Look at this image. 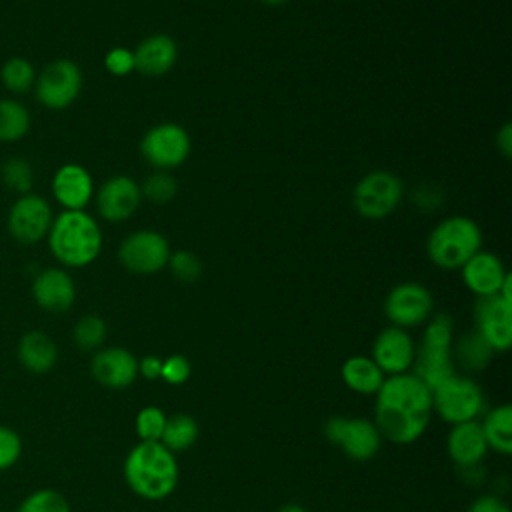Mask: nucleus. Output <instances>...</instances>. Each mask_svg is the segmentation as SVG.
<instances>
[{"mask_svg": "<svg viewBox=\"0 0 512 512\" xmlns=\"http://www.w3.org/2000/svg\"><path fill=\"white\" fill-rule=\"evenodd\" d=\"M0 178H2V184L8 190H12V192L22 196V194H28L32 190L34 170H32V164L26 158L12 156V158L2 162Z\"/></svg>", "mask_w": 512, "mask_h": 512, "instance_id": "nucleus-31", "label": "nucleus"}, {"mask_svg": "<svg viewBox=\"0 0 512 512\" xmlns=\"http://www.w3.org/2000/svg\"><path fill=\"white\" fill-rule=\"evenodd\" d=\"M32 298L38 308L62 314L70 310L76 300V284L64 268H44L32 280Z\"/></svg>", "mask_w": 512, "mask_h": 512, "instance_id": "nucleus-18", "label": "nucleus"}, {"mask_svg": "<svg viewBox=\"0 0 512 512\" xmlns=\"http://www.w3.org/2000/svg\"><path fill=\"white\" fill-rule=\"evenodd\" d=\"M170 246L156 230H136L118 248L120 264L134 274H154L168 264Z\"/></svg>", "mask_w": 512, "mask_h": 512, "instance_id": "nucleus-11", "label": "nucleus"}, {"mask_svg": "<svg viewBox=\"0 0 512 512\" xmlns=\"http://www.w3.org/2000/svg\"><path fill=\"white\" fill-rule=\"evenodd\" d=\"M324 436L356 462L374 458L382 446L376 424L362 416H330L324 424Z\"/></svg>", "mask_w": 512, "mask_h": 512, "instance_id": "nucleus-7", "label": "nucleus"}, {"mask_svg": "<svg viewBox=\"0 0 512 512\" xmlns=\"http://www.w3.org/2000/svg\"><path fill=\"white\" fill-rule=\"evenodd\" d=\"M414 340L412 336L398 326L384 328L372 346V360L384 372V376H396L412 370L414 362Z\"/></svg>", "mask_w": 512, "mask_h": 512, "instance_id": "nucleus-16", "label": "nucleus"}, {"mask_svg": "<svg viewBox=\"0 0 512 512\" xmlns=\"http://www.w3.org/2000/svg\"><path fill=\"white\" fill-rule=\"evenodd\" d=\"M432 418V390L412 372L386 376L376 392L374 424L382 438L412 444Z\"/></svg>", "mask_w": 512, "mask_h": 512, "instance_id": "nucleus-1", "label": "nucleus"}, {"mask_svg": "<svg viewBox=\"0 0 512 512\" xmlns=\"http://www.w3.org/2000/svg\"><path fill=\"white\" fill-rule=\"evenodd\" d=\"M166 424V414L158 406H144L136 414V434L140 442H160Z\"/></svg>", "mask_w": 512, "mask_h": 512, "instance_id": "nucleus-33", "label": "nucleus"}, {"mask_svg": "<svg viewBox=\"0 0 512 512\" xmlns=\"http://www.w3.org/2000/svg\"><path fill=\"white\" fill-rule=\"evenodd\" d=\"M482 410L484 392L472 376L456 372L432 388V412L452 426L476 420Z\"/></svg>", "mask_w": 512, "mask_h": 512, "instance_id": "nucleus-6", "label": "nucleus"}, {"mask_svg": "<svg viewBox=\"0 0 512 512\" xmlns=\"http://www.w3.org/2000/svg\"><path fill=\"white\" fill-rule=\"evenodd\" d=\"M496 148L502 152L504 158L512 156V126L508 122L496 134Z\"/></svg>", "mask_w": 512, "mask_h": 512, "instance_id": "nucleus-41", "label": "nucleus"}, {"mask_svg": "<svg viewBox=\"0 0 512 512\" xmlns=\"http://www.w3.org/2000/svg\"><path fill=\"white\" fill-rule=\"evenodd\" d=\"M466 512H510V506L498 494H482L468 506Z\"/></svg>", "mask_w": 512, "mask_h": 512, "instance_id": "nucleus-39", "label": "nucleus"}, {"mask_svg": "<svg viewBox=\"0 0 512 512\" xmlns=\"http://www.w3.org/2000/svg\"><path fill=\"white\" fill-rule=\"evenodd\" d=\"M0 82L12 94H26L34 88L36 70L30 60L22 56H12L0 68Z\"/></svg>", "mask_w": 512, "mask_h": 512, "instance_id": "nucleus-29", "label": "nucleus"}, {"mask_svg": "<svg viewBox=\"0 0 512 512\" xmlns=\"http://www.w3.org/2000/svg\"><path fill=\"white\" fill-rule=\"evenodd\" d=\"M474 330L494 352H506L512 344V302L500 294L476 296Z\"/></svg>", "mask_w": 512, "mask_h": 512, "instance_id": "nucleus-13", "label": "nucleus"}, {"mask_svg": "<svg viewBox=\"0 0 512 512\" xmlns=\"http://www.w3.org/2000/svg\"><path fill=\"white\" fill-rule=\"evenodd\" d=\"M138 376L146 380H158L162 376V358L156 354H148L138 360Z\"/></svg>", "mask_w": 512, "mask_h": 512, "instance_id": "nucleus-40", "label": "nucleus"}, {"mask_svg": "<svg viewBox=\"0 0 512 512\" xmlns=\"http://www.w3.org/2000/svg\"><path fill=\"white\" fill-rule=\"evenodd\" d=\"M90 374L100 386L122 390L138 378V358L122 346L100 348L90 360Z\"/></svg>", "mask_w": 512, "mask_h": 512, "instance_id": "nucleus-15", "label": "nucleus"}, {"mask_svg": "<svg viewBox=\"0 0 512 512\" xmlns=\"http://www.w3.org/2000/svg\"><path fill=\"white\" fill-rule=\"evenodd\" d=\"M30 130V112L14 98H0V142H18Z\"/></svg>", "mask_w": 512, "mask_h": 512, "instance_id": "nucleus-28", "label": "nucleus"}, {"mask_svg": "<svg viewBox=\"0 0 512 512\" xmlns=\"http://www.w3.org/2000/svg\"><path fill=\"white\" fill-rule=\"evenodd\" d=\"M18 364L30 374H48L58 362V346L42 330H28L16 344Z\"/></svg>", "mask_w": 512, "mask_h": 512, "instance_id": "nucleus-22", "label": "nucleus"}, {"mask_svg": "<svg viewBox=\"0 0 512 512\" xmlns=\"http://www.w3.org/2000/svg\"><path fill=\"white\" fill-rule=\"evenodd\" d=\"M178 462L162 442H138L124 460L128 488L144 500H164L178 484Z\"/></svg>", "mask_w": 512, "mask_h": 512, "instance_id": "nucleus-2", "label": "nucleus"}, {"mask_svg": "<svg viewBox=\"0 0 512 512\" xmlns=\"http://www.w3.org/2000/svg\"><path fill=\"white\" fill-rule=\"evenodd\" d=\"M482 246L480 226L466 216H450L428 236V258L444 270L462 268Z\"/></svg>", "mask_w": 512, "mask_h": 512, "instance_id": "nucleus-5", "label": "nucleus"}, {"mask_svg": "<svg viewBox=\"0 0 512 512\" xmlns=\"http://www.w3.org/2000/svg\"><path fill=\"white\" fill-rule=\"evenodd\" d=\"M82 90V72L76 62L68 58L52 60L36 74L34 96L48 110L68 108Z\"/></svg>", "mask_w": 512, "mask_h": 512, "instance_id": "nucleus-8", "label": "nucleus"}, {"mask_svg": "<svg viewBox=\"0 0 512 512\" xmlns=\"http://www.w3.org/2000/svg\"><path fill=\"white\" fill-rule=\"evenodd\" d=\"M172 274L180 280V282H196L202 276V262L196 254L186 252V250H178L176 254H170L168 264Z\"/></svg>", "mask_w": 512, "mask_h": 512, "instance_id": "nucleus-35", "label": "nucleus"}, {"mask_svg": "<svg viewBox=\"0 0 512 512\" xmlns=\"http://www.w3.org/2000/svg\"><path fill=\"white\" fill-rule=\"evenodd\" d=\"M342 382L356 394H376L384 382V372L368 356H350L340 368Z\"/></svg>", "mask_w": 512, "mask_h": 512, "instance_id": "nucleus-24", "label": "nucleus"}, {"mask_svg": "<svg viewBox=\"0 0 512 512\" xmlns=\"http://www.w3.org/2000/svg\"><path fill=\"white\" fill-rule=\"evenodd\" d=\"M508 272L504 270L502 260L492 252L478 250L464 266H462V280L470 292L476 296H490L498 294L506 280Z\"/></svg>", "mask_w": 512, "mask_h": 512, "instance_id": "nucleus-21", "label": "nucleus"}, {"mask_svg": "<svg viewBox=\"0 0 512 512\" xmlns=\"http://www.w3.org/2000/svg\"><path fill=\"white\" fill-rule=\"evenodd\" d=\"M46 240L50 254L68 268L92 264L102 250L100 226L84 210H64L54 216Z\"/></svg>", "mask_w": 512, "mask_h": 512, "instance_id": "nucleus-3", "label": "nucleus"}, {"mask_svg": "<svg viewBox=\"0 0 512 512\" xmlns=\"http://www.w3.org/2000/svg\"><path fill=\"white\" fill-rule=\"evenodd\" d=\"M192 374V364L186 356L182 354H172L168 358L162 360V380L172 384V386H180L184 384Z\"/></svg>", "mask_w": 512, "mask_h": 512, "instance_id": "nucleus-37", "label": "nucleus"}, {"mask_svg": "<svg viewBox=\"0 0 512 512\" xmlns=\"http://www.w3.org/2000/svg\"><path fill=\"white\" fill-rule=\"evenodd\" d=\"M198 434H200V428H198L196 418L186 412H178V414L166 416V424H164L160 442L172 454H180L194 446V442L198 440Z\"/></svg>", "mask_w": 512, "mask_h": 512, "instance_id": "nucleus-27", "label": "nucleus"}, {"mask_svg": "<svg viewBox=\"0 0 512 512\" xmlns=\"http://www.w3.org/2000/svg\"><path fill=\"white\" fill-rule=\"evenodd\" d=\"M94 194L90 172L76 162L62 164L52 176V196L64 210H84Z\"/></svg>", "mask_w": 512, "mask_h": 512, "instance_id": "nucleus-19", "label": "nucleus"}, {"mask_svg": "<svg viewBox=\"0 0 512 512\" xmlns=\"http://www.w3.org/2000/svg\"><path fill=\"white\" fill-rule=\"evenodd\" d=\"M446 450L450 460L464 472L478 468L488 454V444L482 434L480 422L472 420L454 424L446 438Z\"/></svg>", "mask_w": 512, "mask_h": 512, "instance_id": "nucleus-20", "label": "nucleus"}, {"mask_svg": "<svg viewBox=\"0 0 512 512\" xmlns=\"http://www.w3.org/2000/svg\"><path fill=\"white\" fill-rule=\"evenodd\" d=\"M452 344H454L452 318L448 314L430 316V322L426 324L422 340L414 352V362L410 370L430 390L436 388L446 378H450L452 374H456Z\"/></svg>", "mask_w": 512, "mask_h": 512, "instance_id": "nucleus-4", "label": "nucleus"}, {"mask_svg": "<svg viewBox=\"0 0 512 512\" xmlns=\"http://www.w3.org/2000/svg\"><path fill=\"white\" fill-rule=\"evenodd\" d=\"M402 198V182L390 172L376 170L366 174L354 188V208L362 218L382 220L398 206Z\"/></svg>", "mask_w": 512, "mask_h": 512, "instance_id": "nucleus-9", "label": "nucleus"}, {"mask_svg": "<svg viewBox=\"0 0 512 512\" xmlns=\"http://www.w3.org/2000/svg\"><path fill=\"white\" fill-rule=\"evenodd\" d=\"M494 350L488 346V342L476 332H466L452 344V358L454 366L458 364L466 376L484 370L492 360Z\"/></svg>", "mask_w": 512, "mask_h": 512, "instance_id": "nucleus-25", "label": "nucleus"}, {"mask_svg": "<svg viewBox=\"0 0 512 512\" xmlns=\"http://www.w3.org/2000/svg\"><path fill=\"white\" fill-rule=\"evenodd\" d=\"M54 214L48 200L40 194H22L8 212V232L20 244H38L48 236Z\"/></svg>", "mask_w": 512, "mask_h": 512, "instance_id": "nucleus-10", "label": "nucleus"}, {"mask_svg": "<svg viewBox=\"0 0 512 512\" xmlns=\"http://www.w3.org/2000/svg\"><path fill=\"white\" fill-rule=\"evenodd\" d=\"M276 512H308V510L304 506H300V504H284Z\"/></svg>", "mask_w": 512, "mask_h": 512, "instance_id": "nucleus-42", "label": "nucleus"}, {"mask_svg": "<svg viewBox=\"0 0 512 512\" xmlns=\"http://www.w3.org/2000/svg\"><path fill=\"white\" fill-rule=\"evenodd\" d=\"M132 54L134 70L144 76H162L176 64L178 48L168 34H152L144 38Z\"/></svg>", "mask_w": 512, "mask_h": 512, "instance_id": "nucleus-23", "label": "nucleus"}, {"mask_svg": "<svg viewBox=\"0 0 512 512\" xmlns=\"http://www.w3.org/2000/svg\"><path fill=\"white\" fill-rule=\"evenodd\" d=\"M142 194L154 202V204H166L170 202L178 192V182L166 172H154L144 180V186L140 188Z\"/></svg>", "mask_w": 512, "mask_h": 512, "instance_id": "nucleus-34", "label": "nucleus"}, {"mask_svg": "<svg viewBox=\"0 0 512 512\" xmlns=\"http://www.w3.org/2000/svg\"><path fill=\"white\" fill-rule=\"evenodd\" d=\"M142 198L140 186L128 176H112L96 192L98 214L108 222L128 220Z\"/></svg>", "mask_w": 512, "mask_h": 512, "instance_id": "nucleus-17", "label": "nucleus"}, {"mask_svg": "<svg viewBox=\"0 0 512 512\" xmlns=\"http://www.w3.org/2000/svg\"><path fill=\"white\" fill-rule=\"evenodd\" d=\"M488 450L510 456L512 454V406L500 404L488 410L480 422Z\"/></svg>", "mask_w": 512, "mask_h": 512, "instance_id": "nucleus-26", "label": "nucleus"}, {"mask_svg": "<svg viewBox=\"0 0 512 512\" xmlns=\"http://www.w3.org/2000/svg\"><path fill=\"white\" fill-rule=\"evenodd\" d=\"M22 450L24 444L20 434L10 426L0 424V472L12 468L20 460Z\"/></svg>", "mask_w": 512, "mask_h": 512, "instance_id": "nucleus-36", "label": "nucleus"}, {"mask_svg": "<svg viewBox=\"0 0 512 512\" xmlns=\"http://www.w3.org/2000/svg\"><path fill=\"white\" fill-rule=\"evenodd\" d=\"M140 152L146 162L156 168H174L188 158L190 136L178 124H158L144 134L140 142Z\"/></svg>", "mask_w": 512, "mask_h": 512, "instance_id": "nucleus-14", "label": "nucleus"}, {"mask_svg": "<svg viewBox=\"0 0 512 512\" xmlns=\"http://www.w3.org/2000/svg\"><path fill=\"white\" fill-rule=\"evenodd\" d=\"M264 4H270V6H278V4H284L286 0H262Z\"/></svg>", "mask_w": 512, "mask_h": 512, "instance_id": "nucleus-43", "label": "nucleus"}, {"mask_svg": "<svg viewBox=\"0 0 512 512\" xmlns=\"http://www.w3.org/2000/svg\"><path fill=\"white\" fill-rule=\"evenodd\" d=\"M104 66L114 76H126V74H130L134 70V54L128 48L116 46V48L106 52Z\"/></svg>", "mask_w": 512, "mask_h": 512, "instance_id": "nucleus-38", "label": "nucleus"}, {"mask_svg": "<svg viewBox=\"0 0 512 512\" xmlns=\"http://www.w3.org/2000/svg\"><path fill=\"white\" fill-rule=\"evenodd\" d=\"M16 512H70V502L54 488H38L24 496Z\"/></svg>", "mask_w": 512, "mask_h": 512, "instance_id": "nucleus-32", "label": "nucleus"}, {"mask_svg": "<svg viewBox=\"0 0 512 512\" xmlns=\"http://www.w3.org/2000/svg\"><path fill=\"white\" fill-rule=\"evenodd\" d=\"M72 340L82 352H96L106 340V322L98 314H84L72 328Z\"/></svg>", "mask_w": 512, "mask_h": 512, "instance_id": "nucleus-30", "label": "nucleus"}, {"mask_svg": "<svg viewBox=\"0 0 512 512\" xmlns=\"http://www.w3.org/2000/svg\"><path fill=\"white\" fill-rule=\"evenodd\" d=\"M434 308L432 294L418 282H402L394 286L384 300V314L398 328L420 326L430 320Z\"/></svg>", "mask_w": 512, "mask_h": 512, "instance_id": "nucleus-12", "label": "nucleus"}]
</instances>
